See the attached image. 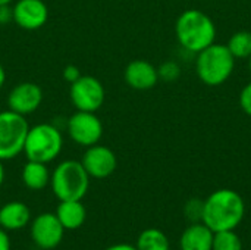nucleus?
<instances>
[{"label": "nucleus", "mask_w": 251, "mask_h": 250, "mask_svg": "<svg viewBox=\"0 0 251 250\" xmlns=\"http://www.w3.org/2000/svg\"><path fill=\"white\" fill-rule=\"evenodd\" d=\"M4 83H6V72H4V68L0 65V88L4 85Z\"/></svg>", "instance_id": "cd10ccee"}, {"label": "nucleus", "mask_w": 251, "mask_h": 250, "mask_svg": "<svg viewBox=\"0 0 251 250\" xmlns=\"http://www.w3.org/2000/svg\"><path fill=\"white\" fill-rule=\"evenodd\" d=\"M12 245H10V239L6 230H3L0 227V250H10Z\"/></svg>", "instance_id": "a878e982"}, {"label": "nucleus", "mask_w": 251, "mask_h": 250, "mask_svg": "<svg viewBox=\"0 0 251 250\" xmlns=\"http://www.w3.org/2000/svg\"><path fill=\"white\" fill-rule=\"evenodd\" d=\"M228 49L234 57H249L251 56V32L240 31L234 34L228 43Z\"/></svg>", "instance_id": "6ab92c4d"}, {"label": "nucleus", "mask_w": 251, "mask_h": 250, "mask_svg": "<svg viewBox=\"0 0 251 250\" xmlns=\"http://www.w3.org/2000/svg\"><path fill=\"white\" fill-rule=\"evenodd\" d=\"M10 21H13L10 4H1L0 6V25H7Z\"/></svg>", "instance_id": "393cba45"}, {"label": "nucleus", "mask_w": 251, "mask_h": 250, "mask_svg": "<svg viewBox=\"0 0 251 250\" xmlns=\"http://www.w3.org/2000/svg\"><path fill=\"white\" fill-rule=\"evenodd\" d=\"M29 125L24 115L10 109L0 112V159L9 161L24 152Z\"/></svg>", "instance_id": "423d86ee"}, {"label": "nucleus", "mask_w": 251, "mask_h": 250, "mask_svg": "<svg viewBox=\"0 0 251 250\" xmlns=\"http://www.w3.org/2000/svg\"><path fill=\"white\" fill-rule=\"evenodd\" d=\"M31 239L40 249L50 250L57 248L65 236V228L56 214L44 212L35 217L31 222Z\"/></svg>", "instance_id": "1a4fd4ad"}, {"label": "nucleus", "mask_w": 251, "mask_h": 250, "mask_svg": "<svg viewBox=\"0 0 251 250\" xmlns=\"http://www.w3.org/2000/svg\"><path fill=\"white\" fill-rule=\"evenodd\" d=\"M54 214L65 230H78L87 218L85 206L81 200H60Z\"/></svg>", "instance_id": "dca6fc26"}, {"label": "nucleus", "mask_w": 251, "mask_h": 250, "mask_svg": "<svg viewBox=\"0 0 251 250\" xmlns=\"http://www.w3.org/2000/svg\"><path fill=\"white\" fill-rule=\"evenodd\" d=\"M41 102L43 90L34 83H19L7 94V109L24 116L35 112Z\"/></svg>", "instance_id": "f8f14e48"}, {"label": "nucleus", "mask_w": 251, "mask_h": 250, "mask_svg": "<svg viewBox=\"0 0 251 250\" xmlns=\"http://www.w3.org/2000/svg\"><path fill=\"white\" fill-rule=\"evenodd\" d=\"M246 214V205L243 197L228 189L212 193L204 200L203 224L207 225L213 233L235 230Z\"/></svg>", "instance_id": "f257e3e1"}, {"label": "nucleus", "mask_w": 251, "mask_h": 250, "mask_svg": "<svg viewBox=\"0 0 251 250\" xmlns=\"http://www.w3.org/2000/svg\"><path fill=\"white\" fill-rule=\"evenodd\" d=\"M212 250H243V243L238 234L234 233V230L219 231L213 236Z\"/></svg>", "instance_id": "aec40b11"}, {"label": "nucleus", "mask_w": 251, "mask_h": 250, "mask_svg": "<svg viewBox=\"0 0 251 250\" xmlns=\"http://www.w3.org/2000/svg\"><path fill=\"white\" fill-rule=\"evenodd\" d=\"M50 175L51 172L47 168V164L28 161L22 168V181L24 184L34 192L43 190L50 184Z\"/></svg>", "instance_id": "f3484780"}, {"label": "nucleus", "mask_w": 251, "mask_h": 250, "mask_svg": "<svg viewBox=\"0 0 251 250\" xmlns=\"http://www.w3.org/2000/svg\"><path fill=\"white\" fill-rule=\"evenodd\" d=\"M31 221L29 208L22 202H9L0 208V227L6 231H18Z\"/></svg>", "instance_id": "4468645a"}, {"label": "nucleus", "mask_w": 251, "mask_h": 250, "mask_svg": "<svg viewBox=\"0 0 251 250\" xmlns=\"http://www.w3.org/2000/svg\"><path fill=\"white\" fill-rule=\"evenodd\" d=\"M12 13L13 22L26 31L40 29L49 19V9L43 0H18Z\"/></svg>", "instance_id": "9b49d317"}, {"label": "nucleus", "mask_w": 251, "mask_h": 250, "mask_svg": "<svg viewBox=\"0 0 251 250\" xmlns=\"http://www.w3.org/2000/svg\"><path fill=\"white\" fill-rule=\"evenodd\" d=\"M12 1H13V0H0V6H1V4H10Z\"/></svg>", "instance_id": "c756f323"}, {"label": "nucleus", "mask_w": 251, "mask_h": 250, "mask_svg": "<svg viewBox=\"0 0 251 250\" xmlns=\"http://www.w3.org/2000/svg\"><path fill=\"white\" fill-rule=\"evenodd\" d=\"M81 75H82L81 71H79L78 66H75V65H68V66L63 69V78H65L69 84L75 83Z\"/></svg>", "instance_id": "b1692460"}, {"label": "nucleus", "mask_w": 251, "mask_h": 250, "mask_svg": "<svg viewBox=\"0 0 251 250\" xmlns=\"http://www.w3.org/2000/svg\"><path fill=\"white\" fill-rule=\"evenodd\" d=\"M240 103H241V108L244 109V112L251 115V83L250 84H247V85L244 87V90L241 91Z\"/></svg>", "instance_id": "5701e85b"}, {"label": "nucleus", "mask_w": 251, "mask_h": 250, "mask_svg": "<svg viewBox=\"0 0 251 250\" xmlns=\"http://www.w3.org/2000/svg\"><path fill=\"white\" fill-rule=\"evenodd\" d=\"M63 149V137L57 127L51 124H37L29 127L24 153L28 161L50 164L53 162Z\"/></svg>", "instance_id": "20e7f679"}, {"label": "nucleus", "mask_w": 251, "mask_h": 250, "mask_svg": "<svg viewBox=\"0 0 251 250\" xmlns=\"http://www.w3.org/2000/svg\"><path fill=\"white\" fill-rule=\"evenodd\" d=\"M234 69V56L228 46L210 44L199 52L197 74L207 85H219L225 83Z\"/></svg>", "instance_id": "39448f33"}, {"label": "nucleus", "mask_w": 251, "mask_h": 250, "mask_svg": "<svg viewBox=\"0 0 251 250\" xmlns=\"http://www.w3.org/2000/svg\"><path fill=\"white\" fill-rule=\"evenodd\" d=\"M203 212H204V202L200 199H190L184 206V215L191 224L201 222Z\"/></svg>", "instance_id": "412c9836"}, {"label": "nucleus", "mask_w": 251, "mask_h": 250, "mask_svg": "<svg viewBox=\"0 0 251 250\" xmlns=\"http://www.w3.org/2000/svg\"><path fill=\"white\" fill-rule=\"evenodd\" d=\"M69 97L76 111L97 112L104 103L106 91L97 78L91 75H81L71 84Z\"/></svg>", "instance_id": "0eeeda50"}, {"label": "nucleus", "mask_w": 251, "mask_h": 250, "mask_svg": "<svg viewBox=\"0 0 251 250\" xmlns=\"http://www.w3.org/2000/svg\"><path fill=\"white\" fill-rule=\"evenodd\" d=\"M4 181V167H3V161L0 159V187Z\"/></svg>", "instance_id": "c85d7f7f"}, {"label": "nucleus", "mask_w": 251, "mask_h": 250, "mask_svg": "<svg viewBox=\"0 0 251 250\" xmlns=\"http://www.w3.org/2000/svg\"><path fill=\"white\" fill-rule=\"evenodd\" d=\"M81 164L90 178L103 180L115 172L118 167V159L112 149L97 143L94 146L87 147L85 153L82 155Z\"/></svg>", "instance_id": "9d476101"}, {"label": "nucleus", "mask_w": 251, "mask_h": 250, "mask_svg": "<svg viewBox=\"0 0 251 250\" xmlns=\"http://www.w3.org/2000/svg\"><path fill=\"white\" fill-rule=\"evenodd\" d=\"M53 194L60 200H82L90 187V175L81 161L60 162L50 175Z\"/></svg>", "instance_id": "f03ea898"}, {"label": "nucleus", "mask_w": 251, "mask_h": 250, "mask_svg": "<svg viewBox=\"0 0 251 250\" xmlns=\"http://www.w3.org/2000/svg\"><path fill=\"white\" fill-rule=\"evenodd\" d=\"M125 81L135 90H149L159 80L157 69L147 60H132L124 72Z\"/></svg>", "instance_id": "ddd939ff"}, {"label": "nucleus", "mask_w": 251, "mask_h": 250, "mask_svg": "<svg viewBox=\"0 0 251 250\" xmlns=\"http://www.w3.org/2000/svg\"><path fill=\"white\" fill-rule=\"evenodd\" d=\"M157 74H159V77H160L162 80H165V81H174V80H176V78L179 77L181 69H179V66H178L175 62H166V63H163V65L159 68Z\"/></svg>", "instance_id": "4be33fe9"}, {"label": "nucleus", "mask_w": 251, "mask_h": 250, "mask_svg": "<svg viewBox=\"0 0 251 250\" xmlns=\"http://www.w3.org/2000/svg\"><path fill=\"white\" fill-rule=\"evenodd\" d=\"M215 233L203 222L191 224L181 236V250H212Z\"/></svg>", "instance_id": "2eb2a0df"}, {"label": "nucleus", "mask_w": 251, "mask_h": 250, "mask_svg": "<svg viewBox=\"0 0 251 250\" xmlns=\"http://www.w3.org/2000/svg\"><path fill=\"white\" fill-rule=\"evenodd\" d=\"M137 250H171L166 234L159 228H147L137 239Z\"/></svg>", "instance_id": "a211bd4d"}, {"label": "nucleus", "mask_w": 251, "mask_h": 250, "mask_svg": "<svg viewBox=\"0 0 251 250\" xmlns=\"http://www.w3.org/2000/svg\"><path fill=\"white\" fill-rule=\"evenodd\" d=\"M216 29L210 18L196 9L184 12L176 22V37L190 52H201L213 44Z\"/></svg>", "instance_id": "7ed1b4c3"}, {"label": "nucleus", "mask_w": 251, "mask_h": 250, "mask_svg": "<svg viewBox=\"0 0 251 250\" xmlns=\"http://www.w3.org/2000/svg\"><path fill=\"white\" fill-rule=\"evenodd\" d=\"M66 130L72 141L84 147L97 144L103 136V124L96 112L76 111L68 119Z\"/></svg>", "instance_id": "6e6552de"}, {"label": "nucleus", "mask_w": 251, "mask_h": 250, "mask_svg": "<svg viewBox=\"0 0 251 250\" xmlns=\"http://www.w3.org/2000/svg\"><path fill=\"white\" fill-rule=\"evenodd\" d=\"M104 250H137V248L132 246V245H128V243H118V245L109 246L107 249Z\"/></svg>", "instance_id": "bb28decb"}, {"label": "nucleus", "mask_w": 251, "mask_h": 250, "mask_svg": "<svg viewBox=\"0 0 251 250\" xmlns=\"http://www.w3.org/2000/svg\"><path fill=\"white\" fill-rule=\"evenodd\" d=\"M250 69H251V56H250Z\"/></svg>", "instance_id": "7c9ffc66"}]
</instances>
